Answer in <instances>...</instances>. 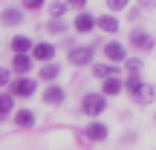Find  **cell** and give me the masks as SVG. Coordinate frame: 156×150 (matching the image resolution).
<instances>
[{
	"instance_id": "6da1fadb",
	"label": "cell",
	"mask_w": 156,
	"mask_h": 150,
	"mask_svg": "<svg viewBox=\"0 0 156 150\" xmlns=\"http://www.w3.org/2000/svg\"><path fill=\"white\" fill-rule=\"evenodd\" d=\"M107 110V98L98 92H87L81 98V113H87V116H101V113Z\"/></svg>"
},
{
	"instance_id": "7a4b0ae2",
	"label": "cell",
	"mask_w": 156,
	"mask_h": 150,
	"mask_svg": "<svg viewBox=\"0 0 156 150\" xmlns=\"http://www.w3.org/2000/svg\"><path fill=\"white\" fill-rule=\"evenodd\" d=\"M130 40H133V46L136 49H142V52H151L153 49V35L151 32H145V29H133V32H130Z\"/></svg>"
},
{
	"instance_id": "3957f363",
	"label": "cell",
	"mask_w": 156,
	"mask_h": 150,
	"mask_svg": "<svg viewBox=\"0 0 156 150\" xmlns=\"http://www.w3.org/2000/svg\"><path fill=\"white\" fill-rule=\"evenodd\" d=\"M67 61L75 64V67H84V64L93 61V49H90V46H73L69 55H67Z\"/></svg>"
},
{
	"instance_id": "277c9868",
	"label": "cell",
	"mask_w": 156,
	"mask_h": 150,
	"mask_svg": "<svg viewBox=\"0 0 156 150\" xmlns=\"http://www.w3.org/2000/svg\"><path fill=\"white\" fill-rule=\"evenodd\" d=\"M35 87H38V84H35L32 78H17V81L12 84V95H20V98H29V95H35Z\"/></svg>"
},
{
	"instance_id": "5b68a950",
	"label": "cell",
	"mask_w": 156,
	"mask_h": 150,
	"mask_svg": "<svg viewBox=\"0 0 156 150\" xmlns=\"http://www.w3.org/2000/svg\"><path fill=\"white\" fill-rule=\"evenodd\" d=\"M107 133H110V130H107V124H87V130H84V136H87L90 141H104L107 139Z\"/></svg>"
},
{
	"instance_id": "8992f818",
	"label": "cell",
	"mask_w": 156,
	"mask_h": 150,
	"mask_svg": "<svg viewBox=\"0 0 156 150\" xmlns=\"http://www.w3.org/2000/svg\"><path fill=\"white\" fill-rule=\"evenodd\" d=\"M104 55H107V61H124V58H127V52H124L122 44L110 40V44H104Z\"/></svg>"
},
{
	"instance_id": "52a82bcc",
	"label": "cell",
	"mask_w": 156,
	"mask_h": 150,
	"mask_svg": "<svg viewBox=\"0 0 156 150\" xmlns=\"http://www.w3.org/2000/svg\"><path fill=\"white\" fill-rule=\"evenodd\" d=\"M32 58H35V61H52V58H55V46H52V44L32 46Z\"/></svg>"
},
{
	"instance_id": "ba28073f",
	"label": "cell",
	"mask_w": 156,
	"mask_h": 150,
	"mask_svg": "<svg viewBox=\"0 0 156 150\" xmlns=\"http://www.w3.org/2000/svg\"><path fill=\"white\" fill-rule=\"evenodd\" d=\"M64 98H67V89L64 87H46L44 89V101L46 104H64Z\"/></svg>"
},
{
	"instance_id": "9c48e42d",
	"label": "cell",
	"mask_w": 156,
	"mask_h": 150,
	"mask_svg": "<svg viewBox=\"0 0 156 150\" xmlns=\"http://www.w3.org/2000/svg\"><path fill=\"white\" fill-rule=\"evenodd\" d=\"M95 26V17L90 15V12H81V15L75 17V32H81V35H87L90 29Z\"/></svg>"
},
{
	"instance_id": "30bf717a",
	"label": "cell",
	"mask_w": 156,
	"mask_h": 150,
	"mask_svg": "<svg viewBox=\"0 0 156 150\" xmlns=\"http://www.w3.org/2000/svg\"><path fill=\"white\" fill-rule=\"evenodd\" d=\"M12 49H15V55H26V52L32 49V38H26V35H15V38H12Z\"/></svg>"
},
{
	"instance_id": "8fae6325",
	"label": "cell",
	"mask_w": 156,
	"mask_h": 150,
	"mask_svg": "<svg viewBox=\"0 0 156 150\" xmlns=\"http://www.w3.org/2000/svg\"><path fill=\"white\" fill-rule=\"evenodd\" d=\"M20 20H23L20 9H3V15H0V23H3V26H17Z\"/></svg>"
},
{
	"instance_id": "7c38bea8",
	"label": "cell",
	"mask_w": 156,
	"mask_h": 150,
	"mask_svg": "<svg viewBox=\"0 0 156 150\" xmlns=\"http://www.w3.org/2000/svg\"><path fill=\"white\" fill-rule=\"evenodd\" d=\"M95 26H98L101 32H110V35H116V32H119V20H116V17H110V15L98 17V20H95Z\"/></svg>"
},
{
	"instance_id": "4fadbf2b",
	"label": "cell",
	"mask_w": 156,
	"mask_h": 150,
	"mask_svg": "<svg viewBox=\"0 0 156 150\" xmlns=\"http://www.w3.org/2000/svg\"><path fill=\"white\" fill-rule=\"evenodd\" d=\"M133 98L139 101V104H151V101L156 98V87H151V84H142V89L133 95Z\"/></svg>"
},
{
	"instance_id": "5bb4252c",
	"label": "cell",
	"mask_w": 156,
	"mask_h": 150,
	"mask_svg": "<svg viewBox=\"0 0 156 150\" xmlns=\"http://www.w3.org/2000/svg\"><path fill=\"white\" fill-rule=\"evenodd\" d=\"M12 69H15V72H29V69H32V58L29 55H15V61H12Z\"/></svg>"
},
{
	"instance_id": "9a60e30c",
	"label": "cell",
	"mask_w": 156,
	"mask_h": 150,
	"mask_svg": "<svg viewBox=\"0 0 156 150\" xmlns=\"http://www.w3.org/2000/svg\"><path fill=\"white\" fill-rule=\"evenodd\" d=\"M15 124L17 127H32L35 124V113L32 110H17L15 113Z\"/></svg>"
},
{
	"instance_id": "2e32d148",
	"label": "cell",
	"mask_w": 156,
	"mask_h": 150,
	"mask_svg": "<svg viewBox=\"0 0 156 150\" xmlns=\"http://www.w3.org/2000/svg\"><path fill=\"white\" fill-rule=\"evenodd\" d=\"M142 84H145V81H142L139 75H136V72H130V78H127V81L122 84V89H127L130 95H136V92H139V89H142Z\"/></svg>"
},
{
	"instance_id": "e0dca14e",
	"label": "cell",
	"mask_w": 156,
	"mask_h": 150,
	"mask_svg": "<svg viewBox=\"0 0 156 150\" xmlns=\"http://www.w3.org/2000/svg\"><path fill=\"white\" fill-rule=\"evenodd\" d=\"M101 89H104L101 95H119L122 92V81H119V78H104V87Z\"/></svg>"
},
{
	"instance_id": "ac0fdd59",
	"label": "cell",
	"mask_w": 156,
	"mask_h": 150,
	"mask_svg": "<svg viewBox=\"0 0 156 150\" xmlns=\"http://www.w3.org/2000/svg\"><path fill=\"white\" fill-rule=\"evenodd\" d=\"M98 78H116V72H119V67L116 64H98V67L93 69Z\"/></svg>"
},
{
	"instance_id": "d6986e66",
	"label": "cell",
	"mask_w": 156,
	"mask_h": 150,
	"mask_svg": "<svg viewBox=\"0 0 156 150\" xmlns=\"http://www.w3.org/2000/svg\"><path fill=\"white\" fill-rule=\"evenodd\" d=\"M58 72H61V67H58V64H46V67H41V78H44V81L58 78Z\"/></svg>"
},
{
	"instance_id": "ffe728a7",
	"label": "cell",
	"mask_w": 156,
	"mask_h": 150,
	"mask_svg": "<svg viewBox=\"0 0 156 150\" xmlns=\"http://www.w3.org/2000/svg\"><path fill=\"white\" fill-rule=\"evenodd\" d=\"M46 29H49L52 35H61V32H67V23H64L61 17H52V20L46 23Z\"/></svg>"
},
{
	"instance_id": "44dd1931",
	"label": "cell",
	"mask_w": 156,
	"mask_h": 150,
	"mask_svg": "<svg viewBox=\"0 0 156 150\" xmlns=\"http://www.w3.org/2000/svg\"><path fill=\"white\" fill-rule=\"evenodd\" d=\"M64 12H67V3H61V0H58V3H52V6H49V15H52V17H61Z\"/></svg>"
},
{
	"instance_id": "7402d4cb",
	"label": "cell",
	"mask_w": 156,
	"mask_h": 150,
	"mask_svg": "<svg viewBox=\"0 0 156 150\" xmlns=\"http://www.w3.org/2000/svg\"><path fill=\"white\" fill-rule=\"evenodd\" d=\"M130 0H107V9L110 12H119V9H127Z\"/></svg>"
},
{
	"instance_id": "603a6c76",
	"label": "cell",
	"mask_w": 156,
	"mask_h": 150,
	"mask_svg": "<svg viewBox=\"0 0 156 150\" xmlns=\"http://www.w3.org/2000/svg\"><path fill=\"white\" fill-rule=\"evenodd\" d=\"M124 67H127L130 72H139V69H142V61H139V58H124Z\"/></svg>"
},
{
	"instance_id": "cb8c5ba5",
	"label": "cell",
	"mask_w": 156,
	"mask_h": 150,
	"mask_svg": "<svg viewBox=\"0 0 156 150\" xmlns=\"http://www.w3.org/2000/svg\"><path fill=\"white\" fill-rule=\"evenodd\" d=\"M9 110H12V95H0V116H6Z\"/></svg>"
},
{
	"instance_id": "d4e9b609",
	"label": "cell",
	"mask_w": 156,
	"mask_h": 150,
	"mask_svg": "<svg viewBox=\"0 0 156 150\" xmlns=\"http://www.w3.org/2000/svg\"><path fill=\"white\" fill-rule=\"evenodd\" d=\"M44 3H46V0H23V6H26V9H41Z\"/></svg>"
},
{
	"instance_id": "484cf974",
	"label": "cell",
	"mask_w": 156,
	"mask_h": 150,
	"mask_svg": "<svg viewBox=\"0 0 156 150\" xmlns=\"http://www.w3.org/2000/svg\"><path fill=\"white\" fill-rule=\"evenodd\" d=\"M9 84V69H0V87H6Z\"/></svg>"
},
{
	"instance_id": "4316f807",
	"label": "cell",
	"mask_w": 156,
	"mask_h": 150,
	"mask_svg": "<svg viewBox=\"0 0 156 150\" xmlns=\"http://www.w3.org/2000/svg\"><path fill=\"white\" fill-rule=\"evenodd\" d=\"M64 3H67V6H84L87 0H64Z\"/></svg>"
},
{
	"instance_id": "83f0119b",
	"label": "cell",
	"mask_w": 156,
	"mask_h": 150,
	"mask_svg": "<svg viewBox=\"0 0 156 150\" xmlns=\"http://www.w3.org/2000/svg\"><path fill=\"white\" fill-rule=\"evenodd\" d=\"M142 6L145 9H156V0H142Z\"/></svg>"
}]
</instances>
